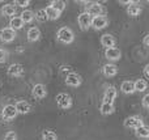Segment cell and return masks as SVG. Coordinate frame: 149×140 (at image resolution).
<instances>
[{"label":"cell","mask_w":149,"mask_h":140,"mask_svg":"<svg viewBox=\"0 0 149 140\" xmlns=\"http://www.w3.org/2000/svg\"><path fill=\"white\" fill-rule=\"evenodd\" d=\"M115 38L111 34H103L101 37V45L106 49H111V47H115Z\"/></svg>","instance_id":"obj_15"},{"label":"cell","mask_w":149,"mask_h":140,"mask_svg":"<svg viewBox=\"0 0 149 140\" xmlns=\"http://www.w3.org/2000/svg\"><path fill=\"white\" fill-rule=\"evenodd\" d=\"M116 94H118V92H116L115 86H109L106 89L105 94H103V102H106V104H114V101L116 98Z\"/></svg>","instance_id":"obj_13"},{"label":"cell","mask_w":149,"mask_h":140,"mask_svg":"<svg viewBox=\"0 0 149 140\" xmlns=\"http://www.w3.org/2000/svg\"><path fill=\"white\" fill-rule=\"evenodd\" d=\"M144 73H145V76H148V77H149V64H148V65H145V68H144Z\"/></svg>","instance_id":"obj_36"},{"label":"cell","mask_w":149,"mask_h":140,"mask_svg":"<svg viewBox=\"0 0 149 140\" xmlns=\"http://www.w3.org/2000/svg\"><path fill=\"white\" fill-rule=\"evenodd\" d=\"M77 22L81 30H88L89 28H92V22H93V16L89 15L88 12H82L77 17Z\"/></svg>","instance_id":"obj_3"},{"label":"cell","mask_w":149,"mask_h":140,"mask_svg":"<svg viewBox=\"0 0 149 140\" xmlns=\"http://www.w3.org/2000/svg\"><path fill=\"white\" fill-rule=\"evenodd\" d=\"M105 58L109 59L110 62H116L122 58V51L118 47H111V49H106L105 51Z\"/></svg>","instance_id":"obj_11"},{"label":"cell","mask_w":149,"mask_h":140,"mask_svg":"<svg viewBox=\"0 0 149 140\" xmlns=\"http://www.w3.org/2000/svg\"><path fill=\"white\" fill-rule=\"evenodd\" d=\"M64 81H65V84H67L68 86H73V88H76V86H80V85H81L82 79H81V76H80L79 73L71 72L70 75L65 76Z\"/></svg>","instance_id":"obj_9"},{"label":"cell","mask_w":149,"mask_h":140,"mask_svg":"<svg viewBox=\"0 0 149 140\" xmlns=\"http://www.w3.org/2000/svg\"><path fill=\"white\" fill-rule=\"evenodd\" d=\"M143 43H144L145 46L149 47V34H147V36L144 37V39H143Z\"/></svg>","instance_id":"obj_35"},{"label":"cell","mask_w":149,"mask_h":140,"mask_svg":"<svg viewBox=\"0 0 149 140\" xmlns=\"http://www.w3.org/2000/svg\"><path fill=\"white\" fill-rule=\"evenodd\" d=\"M56 36H58V39H59L62 43H65V45L72 43L73 39H74V34H73L72 29L67 28V26H64V28H60L59 30H58Z\"/></svg>","instance_id":"obj_1"},{"label":"cell","mask_w":149,"mask_h":140,"mask_svg":"<svg viewBox=\"0 0 149 140\" xmlns=\"http://www.w3.org/2000/svg\"><path fill=\"white\" fill-rule=\"evenodd\" d=\"M20 17L22 18L24 24H29V22H31V21L36 18V16H34V13L31 12L30 9H25V10H22V13H21Z\"/></svg>","instance_id":"obj_24"},{"label":"cell","mask_w":149,"mask_h":140,"mask_svg":"<svg viewBox=\"0 0 149 140\" xmlns=\"http://www.w3.org/2000/svg\"><path fill=\"white\" fill-rule=\"evenodd\" d=\"M4 140H17V134L15 131H8L4 136Z\"/></svg>","instance_id":"obj_31"},{"label":"cell","mask_w":149,"mask_h":140,"mask_svg":"<svg viewBox=\"0 0 149 140\" xmlns=\"http://www.w3.org/2000/svg\"><path fill=\"white\" fill-rule=\"evenodd\" d=\"M46 13H47V18H49V20H52V21L58 20V18L60 17V15H62V13H60V12H58V10H55L54 8H52V7H50V5L46 8Z\"/></svg>","instance_id":"obj_25"},{"label":"cell","mask_w":149,"mask_h":140,"mask_svg":"<svg viewBox=\"0 0 149 140\" xmlns=\"http://www.w3.org/2000/svg\"><path fill=\"white\" fill-rule=\"evenodd\" d=\"M107 25H109V18L106 17L105 15L95 16V17H93L92 28L94 29V30H102V29H105Z\"/></svg>","instance_id":"obj_7"},{"label":"cell","mask_w":149,"mask_h":140,"mask_svg":"<svg viewBox=\"0 0 149 140\" xmlns=\"http://www.w3.org/2000/svg\"><path fill=\"white\" fill-rule=\"evenodd\" d=\"M16 109H17V113L18 114H28L29 111L31 110V106H30V104H29L28 101H18V102H16Z\"/></svg>","instance_id":"obj_16"},{"label":"cell","mask_w":149,"mask_h":140,"mask_svg":"<svg viewBox=\"0 0 149 140\" xmlns=\"http://www.w3.org/2000/svg\"><path fill=\"white\" fill-rule=\"evenodd\" d=\"M16 38V31L10 28H4L0 30V39L5 43H9Z\"/></svg>","instance_id":"obj_12"},{"label":"cell","mask_w":149,"mask_h":140,"mask_svg":"<svg viewBox=\"0 0 149 140\" xmlns=\"http://www.w3.org/2000/svg\"><path fill=\"white\" fill-rule=\"evenodd\" d=\"M120 91L123 92L124 94H132L134 92H136L135 91V83L134 81H128V80L123 81L120 85Z\"/></svg>","instance_id":"obj_18"},{"label":"cell","mask_w":149,"mask_h":140,"mask_svg":"<svg viewBox=\"0 0 149 140\" xmlns=\"http://www.w3.org/2000/svg\"><path fill=\"white\" fill-rule=\"evenodd\" d=\"M39 38H41V30H39L37 26H33V28L29 29V31H28V41L37 42Z\"/></svg>","instance_id":"obj_19"},{"label":"cell","mask_w":149,"mask_h":140,"mask_svg":"<svg viewBox=\"0 0 149 140\" xmlns=\"http://www.w3.org/2000/svg\"><path fill=\"white\" fill-rule=\"evenodd\" d=\"M47 94V89H46V85L45 84H36L31 89V96L34 97L36 100H42L45 98Z\"/></svg>","instance_id":"obj_8"},{"label":"cell","mask_w":149,"mask_h":140,"mask_svg":"<svg viewBox=\"0 0 149 140\" xmlns=\"http://www.w3.org/2000/svg\"><path fill=\"white\" fill-rule=\"evenodd\" d=\"M127 13H128V16H131V17H137V16L141 13V7H140L137 3H132V4H130L128 7H127Z\"/></svg>","instance_id":"obj_20"},{"label":"cell","mask_w":149,"mask_h":140,"mask_svg":"<svg viewBox=\"0 0 149 140\" xmlns=\"http://www.w3.org/2000/svg\"><path fill=\"white\" fill-rule=\"evenodd\" d=\"M102 72L106 77H114L118 73V67L115 64H113V63H107V64L103 65Z\"/></svg>","instance_id":"obj_14"},{"label":"cell","mask_w":149,"mask_h":140,"mask_svg":"<svg viewBox=\"0 0 149 140\" xmlns=\"http://www.w3.org/2000/svg\"><path fill=\"white\" fill-rule=\"evenodd\" d=\"M1 15L7 17H15L16 15V7L12 4H5L1 7Z\"/></svg>","instance_id":"obj_22"},{"label":"cell","mask_w":149,"mask_h":140,"mask_svg":"<svg viewBox=\"0 0 149 140\" xmlns=\"http://www.w3.org/2000/svg\"><path fill=\"white\" fill-rule=\"evenodd\" d=\"M124 127L126 128H131V130H136V128H139L140 126L144 125V120L141 119L140 117H137V115H132V117H128L124 119Z\"/></svg>","instance_id":"obj_6"},{"label":"cell","mask_w":149,"mask_h":140,"mask_svg":"<svg viewBox=\"0 0 149 140\" xmlns=\"http://www.w3.org/2000/svg\"><path fill=\"white\" fill-rule=\"evenodd\" d=\"M148 89V83L143 79H139V80L135 81V91L136 92H145Z\"/></svg>","instance_id":"obj_27"},{"label":"cell","mask_w":149,"mask_h":140,"mask_svg":"<svg viewBox=\"0 0 149 140\" xmlns=\"http://www.w3.org/2000/svg\"><path fill=\"white\" fill-rule=\"evenodd\" d=\"M71 72H73V71L71 70V67H62V68H60V73H62V75H64V77L67 75H70Z\"/></svg>","instance_id":"obj_33"},{"label":"cell","mask_w":149,"mask_h":140,"mask_svg":"<svg viewBox=\"0 0 149 140\" xmlns=\"http://www.w3.org/2000/svg\"><path fill=\"white\" fill-rule=\"evenodd\" d=\"M7 73L10 77H21L24 75V67L21 64H18V63H13V64H10L8 67Z\"/></svg>","instance_id":"obj_10"},{"label":"cell","mask_w":149,"mask_h":140,"mask_svg":"<svg viewBox=\"0 0 149 140\" xmlns=\"http://www.w3.org/2000/svg\"><path fill=\"white\" fill-rule=\"evenodd\" d=\"M114 110H115L114 104H106V102H102V105L100 107V111L102 115H111L114 113Z\"/></svg>","instance_id":"obj_23"},{"label":"cell","mask_w":149,"mask_h":140,"mask_svg":"<svg viewBox=\"0 0 149 140\" xmlns=\"http://www.w3.org/2000/svg\"><path fill=\"white\" fill-rule=\"evenodd\" d=\"M17 109H16L15 105H5L1 110V117L4 118V120L9 122V120H13L16 117H17Z\"/></svg>","instance_id":"obj_5"},{"label":"cell","mask_w":149,"mask_h":140,"mask_svg":"<svg viewBox=\"0 0 149 140\" xmlns=\"http://www.w3.org/2000/svg\"><path fill=\"white\" fill-rule=\"evenodd\" d=\"M86 4V10L89 15H92L93 17L95 16H102L103 15V7L101 5V3L98 1H85Z\"/></svg>","instance_id":"obj_4"},{"label":"cell","mask_w":149,"mask_h":140,"mask_svg":"<svg viewBox=\"0 0 149 140\" xmlns=\"http://www.w3.org/2000/svg\"><path fill=\"white\" fill-rule=\"evenodd\" d=\"M135 134H136V136L140 139H149V126H147V125L140 126L139 128L135 130Z\"/></svg>","instance_id":"obj_21"},{"label":"cell","mask_w":149,"mask_h":140,"mask_svg":"<svg viewBox=\"0 0 149 140\" xmlns=\"http://www.w3.org/2000/svg\"><path fill=\"white\" fill-rule=\"evenodd\" d=\"M50 7H52L55 10L62 13L63 10L65 9V3L63 1V0H52V1L50 3Z\"/></svg>","instance_id":"obj_26"},{"label":"cell","mask_w":149,"mask_h":140,"mask_svg":"<svg viewBox=\"0 0 149 140\" xmlns=\"http://www.w3.org/2000/svg\"><path fill=\"white\" fill-rule=\"evenodd\" d=\"M34 16H36V20L38 21V22H46L49 18H47V13H46V8L45 9H38L36 13H34Z\"/></svg>","instance_id":"obj_28"},{"label":"cell","mask_w":149,"mask_h":140,"mask_svg":"<svg viewBox=\"0 0 149 140\" xmlns=\"http://www.w3.org/2000/svg\"><path fill=\"white\" fill-rule=\"evenodd\" d=\"M15 4L17 5V7H20V8H25V7H28V5L30 4V1H29V0H16Z\"/></svg>","instance_id":"obj_32"},{"label":"cell","mask_w":149,"mask_h":140,"mask_svg":"<svg viewBox=\"0 0 149 140\" xmlns=\"http://www.w3.org/2000/svg\"><path fill=\"white\" fill-rule=\"evenodd\" d=\"M42 139L43 140H58V136L54 131L45 130L43 132H42Z\"/></svg>","instance_id":"obj_29"},{"label":"cell","mask_w":149,"mask_h":140,"mask_svg":"<svg viewBox=\"0 0 149 140\" xmlns=\"http://www.w3.org/2000/svg\"><path fill=\"white\" fill-rule=\"evenodd\" d=\"M56 105L63 110H68L72 107V97L67 93H59L56 96Z\"/></svg>","instance_id":"obj_2"},{"label":"cell","mask_w":149,"mask_h":140,"mask_svg":"<svg viewBox=\"0 0 149 140\" xmlns=\"http://www.w3.org/2000/svg\"><path fill=\"white\" fill-rule=\"evenodd\" d=\"M8 55H9V54H8L7 50L0 49V63H5V62H7Z\"/></svg>","instance_id":"obj_30"},{"label":"cell","mask_w":149,"mask_h":140,"mask_svg":"<svg viewBox=\"0 0 149 140\" xmlns=\"http://www.w3.org/2000/svg\"><path fill=\"white\" fill-rule=\"evenodd\" d=\"M143 106L147 107V109H149V93L145 94V96L143 97Z\"/></svg>","instance_id":"obj_34"},{"label":"cell","mask_w":149,"mask_h":140,"mask_svg":"<svg viewBox=\"0 0 149 140\" xmlns=\"http://www.w3.org/2000/svg\"><path fill=\"white\" fill-rule=\"evenodd\" d=\"M9 28L10 29H13V30H20V29H22L24 28V21H22V18L20 17V16H15V17H12L10 18V21H9Z\"/></svg>","instance_id":"obj_17"}]
</instances>
